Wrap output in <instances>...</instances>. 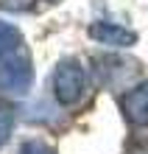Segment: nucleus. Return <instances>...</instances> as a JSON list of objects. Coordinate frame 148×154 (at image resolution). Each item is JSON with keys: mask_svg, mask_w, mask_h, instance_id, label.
<instances>
[{"mask_svg": "<svg viewBox=\"0 0 148 154\" xmlns=\"http://www.w3.org/2000/svg\"><path fill=\"white\" fill-rule=\"evenodd\" d=\"M84 87H87V76L84 67L76 59H62L56 73H53V90L62 106H73L84 98Z\"/></svg>", "mask_w": 148, "mask_h": 154, "instance_id": "obj_2", "label": "nucleus"}, {"mask_svg": "<svg viewBox=\"0 0 148 154\" xmlns=\"http://www.w3.org/2000/svg\"><path fill=\"white\" fill-rule=\"evenodd\" d=\"M123 112L128 118V123L134 126L148 123V81H143L140 87H134L131 93L123 95Z\"/></svg>", "mask_w": 148, "mask_h": 154, "instance_id": "obj_5", "label": "nucleus"}, {"mask_svg": "<svg viewBox=\"0 0 148 154\" xmlns=\"http://www.w3.org/2000/svg\"><path fill=\"white\" fill-rule=\"evenodd\" d=\"M89 37L98 39L101 45H112V48H126V45H134L137 42V34L123 28V25H115V23H95L89 28Z\"/></svg>", "mask_w": 148, "mask_h": 154, "instance_id": "obj_4", "label": "nucleus"}, {"mask_svg": "<svg viewBox=\"0 0 148 154\" xmlns=\"http://www.w3.org/2000/svg\"><path fill=\"white\" fill-rule=\"evenodd\" d=\"M20 154H53V149L42 140H25L20 146Z\"/></svg>", "mask_w": 148, "mask_h": 154, "instance_id": "obj_8", "label": "nucleus"}, {"mask_svg": "<svg viewBox=\"0 0 148 154\" xmlns=\"http://www.w3.org/2000/svg\"><path fill=\"white\" fill-rule=\"evenodd\" d=\"M11 129H14V109L0 104V146L11 137Z\"/></svg>", "mask_w": 148, "mask_h": 154, "instance_id": "obj_7", "label": "nucleus"}, {"mask_svg": "<svg viewBox=\"0 0 148 154\" xmlns=\"http://www.w3.org/2000/svg\"><path fill=\"white\" fill-rule=\"evenodd\" d=\"M20 45H23V34L17 31L11 23L0 20V59H6L8 53L20 51Z\"/></svg>", "mask_w": 148, "mask_h": 154, "instance_id": "obj_6", "label": "nucleus"}, {"mask_svg": "<svg viewBox=\"0 0 148 154\" xmlns=\"http://www.w3.org/2000/svg\"><path fill=\"white\" fill-rule=\"evenodd\" d=\"M134 73H137V65L117 56V53H98V56H92V79H95L98 87H109V90L123 87Z\"/></svg>", "mask_w": 148, "mask_h": 154, "instance_id": "obj_3", "label": "nucleus"}, {"mask_svg": "<svg viewBox=\"0 0 148 154\" xmlns=\"http://www.w3.org/2000/svg\"><path fill=\"white\" fill-rule=\"evenodd\" d=\"M34 6V0H0V8L6 11H28Z\"/></svg>", "mask_w": 148, "mask_h": 154, "instance_id": "obj_9", "label": "nucleus"}, {"mask_svg": "<svg viewBox=\"0 0 148 154\" xmlns=\"http://www.w3.org/2000/svg\"><path fill=\"white\" fill-rule=\"evenodd\" d=\"M34 84V67L28 53L14 51L0 59V95H25Z\"/></svg>", "mask_w": 148, "mask_h": 154, "instance_id": "obj_1", "label": "nucleus"}]
</instances>
